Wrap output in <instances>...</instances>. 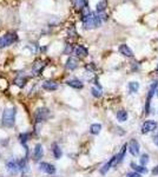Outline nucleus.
<instances>
[{
	"instance_id": "obj_1",
	"label": "nucleus",
	"mask_w": 158,
	"mask_h": 177,
	"mask_svg": "<svg viewBox=\"0 0 158 177\" xmlns=\"http://www.w3.org/2000/svg\"><path fill=\"white\" fill-rule=\"evenodd\" d=\"M83 25L86 30L99 27L102 25V18L99 16H96L94 13H89L87 16L83 17Z\"/></svg>"
},
{
	"instance_id": "obj_2",
	"label": "nucleus",
	"mask_w": 158,
	"mask_h": 177,
	"mask_svg": "<svg viewBox=\"0 0 158 177\" xmlns=\"http://www.w3.org/2000/svg\"><path fill=\"white\" fill-rule=\"evenodd\" d=\"M16 115H17V110L16 108H9L6 109L3 113V118H1V123L6 128H11V126L14 125L16 122Z\"/></svg>"
},
{
	"instance_id": "obj_3",
	"label": "nucleus",
	"mask_w": 158,
	"mask_h": 177,
	"mask_svg": "<svg viewBox=\"0 0 158 177\" xmlns=\"http://www.w3.org/2000/svg\"><path fill=\"white\" fill-rule=\"evenodd\" d=\"M18 39V35L16 33H6L4 35L0 37V48H4V47H7L9 45H12L13 43H16Z\"/></svg>"
},
{
	"instance_id": "obj_4",
	"label": "nucleus",
	"mask_w": 158,
	"mask_h": 177,
	"mask_svg": "<svg viewBox=\"0 0 158 177\" xmlns=\"http://www.w3.org/2000/svg\"><path fill=\"white\" fill-rule=\"evenodd\" d=\"M157 87H158V82L155 80L150 85V90H149V93H148V97H146V104H145V112H146V115L150 112V103H151V99H152L155 92H157Z\"/></svg>"
},
{
	"instance_id": "obj_5",
	"label": "nucleus",
	"mask_w": 158,
	"mask_h": 177,
	"mask_svg": "<svg viewBox=\"0 0 158 177\" xmlns=\"http://www.w3.org/2000/svg\"><path fill=\"white\" fill-rule=\"evenodd\" d=\"M50 116V110L46 109V108H41V109H38L37 112H35V122L37 123H40V122H44Z\"/></svg>"
},
{
	"instance_id": "obj_6",
	"label": "nucleus",
	"mask_w": 158,
	"mask_h": 177,
	"mask_svg": "<svg viewBox=\"0 0 158 177\" xmlns=\"http://www.w3.org/2000/svg\"><path fill=\"white\" fill-rule=\"evenodd\" d=\"M156 128H157V123L155 120H146L142 126V132L143 133H148V132H151V131L156 130Z\"/></svg>"
},
{
	"instance_id": "obj_7",
	"label": "nucleus",
	"mask_w": 158,
	"mask_h": 177,
	"mask_svg": "<svg viewBox=\"0 0 158 177\" xmlns=\"http://www.w3.org/2000/svg\"><path fill=\"white\" fill-rule=\"evenodd\" d=\"M39 169H40L41 171L48 174V175H53V174L56 172L54 165H52V164H50V163H46V162H43V163L39 164Z\"/></svg>"
},
{
	"instance_id": "obj_8",
	"label": "nucleus",
	"mask_w": 158,
	"mask_h": 177,
	"mask_svg": "<svg viewBox=\"0 0 158 177\" xmlns=\"http://www.w3.org/2000/svg\"><path fill=\"white\" fill-rule=\"evenodd\" d=\"M129 151L131 152V155L133 156H137L139 152V144L136 140H131L129 143Z\"/></svg>"
},
{
	"instance_id": "obj_9",
	"label": "nucleus",
	"mask_w": 158,
	"mask_h": 177,
	"mask_svg": "<svg viewBox=\"0 0 158 177\" xmlns=\"http://www.w3.org/2000/svg\"><path fill=\"white\" fill-rule=\"evenodd\" d=\"M7 170L11 172V174H17L20 169H19V164L17 161H13V159H11L7 162Z\"/></svg>"
},
{
	"instance_id": "obj_10",
	"label": "nucleus",
	"mask_w": 158,
	"mask_h": 177,
	"mask_svg": "<svg viewBox=\"0 0 158 177\" xmlns=\"http://www.w3.org/2000/svg\"><path fill=\"white\" fill-rule=\"evenodd\" d=\"M43 155H44V150H43L41 144H37V145H35V148H34V152H33L34 161H35V162L40 161L41 157H43Z\"/></svg>"
},
{
	"instance_id": "obj_11",
	"label": "nucleus",
	"mask_w": 158,
	"mask_h": 177,
	"mask_svg": "<svg viewBox=\"0 0 158 177\" xmlns=\"http://www.w3.org/2000/svg\"><path fill=\"white\" fill-rule=\"evenodd\" d=\"M119 52L123 56H125V57H132L133 56V52L131 51V48L125 44L119 45Z\"/></svg>"
},
{
	"instance_id": "obj_12",
	"label": "nucleus",
	"mask_w": 158,
	"mask_h": 177,
	"mask_svg": "<svg viewBox=\"0 0 158 177\" xmlns=\"http://www.w3.org/2000/svg\"><path fill=\"white\" fill-rule=\"evenodd\" d=\"M43 88H45L47 91H54L58 88V84L54 82H51V80H47L43 84Z\"/></svg>"
},
{
	"instance_id": "obj_13",
	"label": "nucleus",
	"mask_w": 158,
	"mask_h": 177,
	"mask_svg": "<svg viewBox=\"0 0 158 177\" xmlns=\"http://www.w3.org/2000/svg\"><path fill=\"white\" fill-rule=\"evenodd\" d=\"M75 52H76V54L78 57H86L87 56V50H86V47H84L81 45H79V46L76 47Z\"/></svg>"
},
{
	"instance_id": "obj_14",
	"label": "nucleus",
	"mask_w": 158,
	"mask_h": 177,
	"mask_svg": "<svg viewBox=\"0 0 158 177\" xmlns=\"http://www.w3.org/2000/svg\"><path fill=\"white\" fill-rule=\"evenodd\" d=\"M77 66H78L77 59H75V58H68L67 59V61H66V67L68 70H75Z\"/></svg>"
},
{
	"instance_id": "obj_15",
	"label": "nucleus",
	"mask_w": 158,
	"mask_h": 177,
	"mask_svg": "<svg viewBox=\"0 0 158 177\" xmlns=\"http://www.w3.org/2000/svg\"><path fill=\"white\" fill-rule=\"evenodd\" d=\"M66 84L71 87H75V88H81L83 87V83L78 79H71V80H67Z\"/></svg>"
},
{
	"instance_id": "obj_16",
	"label": "nucleus",
	"mask_w": 158,
	"mask_h": 177,
	"mask_svg": "<svg viewBox=\"0 0 158 177\" xmlns=\"http://www.w3.org/2000/svg\"><path fill=\"white\" fill-rule=\"evenodd\" d=\"M18 164H19V169H20L22 172L28 171V164H27L26 158H22V159L18 161Z\"/></svg>"
},
{
	"instance_id": "obj_17",
	"label": "nucleus",
	"mask_w": 158,
	"mask_h": 177,
	"mask_svg": "<svg viewBox=\"0 0 158 177\" xmlns=\"http://www.w3.org/2000/svg\"><path fill=\"white\" fill-rule=\"evenodd\" d=\"M117 119L119 122H125L127 119V112L125 110H119L117 112Z\"/></svg>"
},
{
	"instance_id": "obj_18",
	"label": "nucleus",
	"mask_w": 158,
	"mask_h": 177,
	"mask_svg": "<svg viewBox=\"0 0 158 177\" xmlns=\"http://www.w3.org/2000/svg\"><path fill=\"white\" fill-rule=\"evenodd\" d=\"M131 168H133L138 174H146L148 172L146 168H144V165H137L135 163H131Z\"/></svg>"
},
{
	"instance_id": "obj_19",
	"label": "nucleus",
	"mask_w": 158,
	"mask_h": 177,
	"mask_svg": "<svg viewBox=\"0 0 158 177\" xmlns=\"http://www.w3.org/2000/svg\"><path fill=\"white\" fill-rule=\"evenodd\" d=\"M62 155H63L62 149H60L57 144H54V145H53V156H54V158H56V159H59L60 157H62Z\"/></svg>"
},
{
	"instance_id": "obj_20",
	"label": "nucleus",
	"mask_w": 158,
	"mask_h": 177,
	"mask_svg": "<svg viewBox=\"0 0 158 177\" xmlns=\"http://www.w3.org/2000/svg\"><path fill=\"white\" fill-rule=\"evenodd\" d=\"M102 130V125L100 124H92L91 128H90V132L93 135H98Z\"/></svg>"
},
{
	"instance_id": "obj_21",
	"label": "nucleus",
	"mask_w": 158,
	"mask_h": 177,
	"mask_svg": "<svg viewBox=\"0 0 158 177\" xmlns=\"http://www.w3.org/2000/svg\"><path fill=\"white\" fill-rule=\"evenodd\" d=\"M72 3H73V5L79 10H83L86 6V1H85V0H72Z\"/></svg>"
},
{
	"instance_id": "obj_22",
	"label": "nucleus",
	"mask_w": 158,
	"mask_h": 177,
	"mask_svg": "<svg viewBox=\"0 0 158 177\" xmlns=\"http://www.w3.org/2000/svg\"><path fill=\"white\" fill-rule=\"evenodd\" d=\"M129 88H130V91L131 92H137L138 91V88H139V83H137V82H131V83H129Z\"/></svg>"
},
{
	"instance_id": "obj_23",
	"label": "nucleus",
	"mask_w": 158,
	"mask_h": 177,
	"mask_svg": "<svg viewBox=\"0 0 158 177\" xmlns=\"http://www.w3.org/2000/svg\"><path fill=\"white\" fill-rule=\"evenodd\" d=\"M126 144L125 145H123V148H121V151L117 155V157H118V163H120L121 161H123V158H124V156H125V152H126Z\"/></svg>"
},
{
	"instance_id": "obj_24",
	"label": "nucleus",
	"mask_w": 158,
	"mask_h": 177,
	"mask_svg": "<svg viewBox=\"0 0 158 177\" xmlns=\"http://www.w3.org/2000/svg\"><path fill=\"white\" fill-rule=\"evenodd\" d=\"M27 138H28V133H22V135H20V137H19L20 143H21L22 145H25V148H26V151H27V146H26Z\"/></svg>"
},
{
	"instance_id": "obj_25",
	"label": "nucleus",
	"mask_w": 158,
	"mask_h": 177,
	"mask_svg": "<svg viewBox=\"0 0 158 177\" xmlns=\"http://www.w3.org/2000/svg\"><path fill=\"white\" fill-rule=\"evenodd\" d=\"M16 84H17L18 86L22 87L24 85L26 84V78H17V79H16Z\"/></svg>"
},
{
	"instance_id": "obj_26",
	"label": "nucleus",
	"mask_w": 158,
	"mask_h": 177,
	"mask_svg": "<svg viewBox=\"0 0 158 177\" xmlns=\"http://www.w3.org/2000/svg\"><path fill=\"white\" fill-rule=\"evenodd\" d=\"M92 95L94 96V97H100L102 96V91H100V88H96V87H93L92 88Z\"/></svg>"
},
{
	"instance_id": "obj_27",
	"label": "nucleus",
	"mask_w": 158,
	"mask_h": 177,
	"mask_svg": "<svg viewBox=\"0 0 158 177\" xmlns=\"http://www.w3.org/2000/svg\"><path fill=\"white\" fill-rule=\"evenodd\" d=\"M148 162H149V156L148 155H143L140 157V164H142V165H145Z\"/></svg>"
},
{
	"instance_id": "obj_28",
	"label": "nucleus",
	"mask_w": 158,
	"mask_h": 177,
	"mask_svg": "<svg viewBox=\"0 0 158 177\" xmlns=\"http://www.w3.org/2000/svg\"><path fill=\"white\" fill-rule=\"evenodd\" d=\"M126 177H140V175L138 172H129L126 175Z\"/></svg>"
},
{
	"instance_id": "obj_29",
	"label": "nucleus",
	"mask_w": 158,
	"mask_h": 177,
	"mask_svg": "<svg viewBox=\"0 0 158 177\" xmlns=\"http://www.w3.org/2000/svg\"><path fill=\"white\" fill-rule=\"evenodd\" d=\"M152 175H158V167H155L152 170Z\"/></svg>"
},
{
	"instance_id": "obj_30",
	"label": "nucleus",
	"mask_w": 158,
	"mask_h": 177,
	"mask_svg": "<svg viewBox=\"0 0 158 177\" xmlns=\"http://www.w3.org/2000/svg\"><path fill=\"white\" fill-rule=\"evenodd\" d=\"M153 142H155V144H156V145H158V133L155 136V138H153Z\"/></svg>"
},
{
	"instance_id": "obj_31",
	"label": "nucleus",
	"mask_w": 158,
	"mask_h": 177,
	"mask_svg": "<svg viewBox=\"0 0 158 177\" xmlns=\"http://www.w3.org/2000/svg\"><path fill=\"white\" fill-rule=\"evenodd\" d=\"M157 96H158V90H157Z\"/></svg>"
}]
</instances>
